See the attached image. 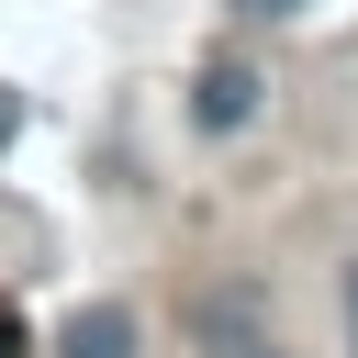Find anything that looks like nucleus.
<instances>
[{
	"mask_svg": "<svg viewBox=\"0 0 358 358\" xmlns=\"http://www.w3.org/2000/svg\"><path fill=\"white\" fill-rule=\"evenodd\" d=\"M302 0H235V22H291Z\"/></svg>",
	"mask_w": 358,
	"mask_h": 358,
	"instance_id": "nucleus-4",
	"label": "nucleus"
},
{
	"mask_svg": "<svg viewBox=\"0 0 358 358\" xmlns=\"http://www.w3.org/2000/svg\"><path fill=\"white\" fill-rule=\"evenodd\" d=\"M11 123H22V101H11V90H0V145H11Z\"/></svg>",
	"mask_w": 358,
	"mask_h": 358,
	"instance_id": "nucleus-7",
	"label": "nucleus"
},
{
	"mask_svg": "<svg viewBox=\"0 0 358 358\" xmlns=\"http://www.w3.org/2000/svg\"><path fill=\"white\" fill-rule=\"evenodd\" d=\"M257 101H268V78H257L246 56H213V67L190 78V123H201V134H246Z\"/></svg>",
	"mask_w": 358,
	"mask_h": 358,
	"instance_id": "nucleus-2",
	"label": "nucleus"
},
{
	"mask_svg": "<svg viewBox=\"0 0 358 358\" xmlns=\"http://www.w3.org/2000/svg\"><path fill=\"white\" fill-rule=\"evenodd\" d=\"M0 358H34V336H22V313L0 302Z\"/></svg>",
	"mask_w": 358,
	"mask_h": 358,
	"instance_id": "nucleus-5",
	"label": "nucleus"
},
{
	"mask_svg": "<svg viewBox=\"0 0 358 358\" xmlns=\"http://www.w3.org/2000/svg\"><path fill=\"white\" fill-rule=\"evenodd\" d=\"M56 358H134V313L123 302H78L56 324Z\"/></svg>",
	"mask_w": 358,
	"mask_h": 358,
	"instance_id": "nucleus-3",
	"label": "nucleus"
},
{
	"mask_svg": "<svg viewBox=\"0 0 358 358\" xmlns=\"http://www.w3.org/2000/svg\"><path fill=\"white\" fill-rule=\"evenodd\" d=\"M347 358H358V268H347Z\"/></svg>",
	"mask_w": 358,
	"mask_h": 358,
	"instance_id": "nucleus-6",
	"label": "nucleus"
},
{
	"mask_svg": "<svg viewBox=\"0 0 358 358\" xmlns=\"http://www.w3.org/2000/svg\"><path fill=\"white\" fill-rule=\"evenodd\" d=\"M179 324H190L201 358H291V336L268 324V291H246V280H201L179 302Z\"/></svg>",
	"mask_w": 358,
	"mask_h": 358,
	"instance_id": "nucleus-1",
	"label": "nucleus"
}]
</instances>
